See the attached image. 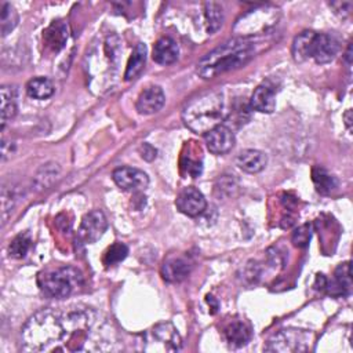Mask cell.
<instances>
[{
	"mask_svg": "<svg viewBox=\"0 0 353 353\" xmlns=\"http://www.w3.org/2000/svg\"><path fill=\"white\" fill-rule=\"evenodd\" d=\"M25 352H109L117 349L116 334L88 306L47 307L34 313L22 328Z\"/></svg>",
	"mask_w": 353,
	"mask_h": 353,
	"instance_id": "cell-1",
	"label": "cell"
},
{
	"mask_svg": "<svg viewBox=\"0 0 353 353\" xmlns=\"http://www.w3.org/2000/svg\"><path fill=\"white\" fill-rule=\"evenodd\" d=\"M255 55V44L247 39H230L208 54L197 63L200 77L210 80L229 70L244 66Z\"/></svg>",
	"mask_w": 353,
	"mask_h": 353,
	"instance_id": "cell-2",
	"label": "cell"
},
{
	"mask_svg": "<svg viewBox=\"0 0 353 353\" xmlns=\"http://www.w3.org/2000/svg\"><path fill=\"white\" fill-rule=\"evenodd\" d=\"M228 110L223 95L208 91L193 98L182 110L185 125L196 134H207L226 119Z\"/></svg>",
	"mask_w": 353,
	"mask_h": 353,
	"instance_id": "cell-3",
	"label": "cell"
},
{
	"mask_svg": "<svg viewBox=\"0 0 353 353\" xmlns=\"http://www.w3.org/2000/svg\"><path fill=\"white\" fill-rule=\"evenodd\" d=\"M37 284L47 298L63 299L83 288L84 277L74 266H61L40 273Z\"/></svg>",
	"mask_w": 353,
	"mask_h": 353,
	"instance_id": "cell-4",
	"label": "cell"
},
{
	"mask_svg": "<svg viewBox=\"0 0 353 353\" xmlns=\"http://www.w3.org/2000/svg\"><path fill=\"white\" fill-rule=\"evenodd\" d=\"M142 350L146 352H178L182 339L178 330L168 321L157 323L142 336Z\"/></svg>",
	"mask_w": 353,
	"mask_h": 353,
	"instance_id": "cell-5",
	"label": "cell"
},
{
	"mask_svg": "<svg viewBox=\"0 0 353 353\" xmlns=\"http://www.w3.org/2000/svg\"><path fill=\"white\" fill-rule=\"evenodd\" d=\"M312 335L298 328H284L272 335L265 346L266 352H305L310 349Z\"/></svg>",
	"mask_w": 353,
	"mask_h": 353,
	"instance_id": "cell-6",
	"label": "cell"
},
{
	"mask_svg": "<svg viewBox=\"0 0 353 353\" xmlns=\"http://www.w3.org/2000/svg\"><path fill=\"white\" fill-rule=\"evenodd\" d=\"M108 229V219L101 210H94L85 214L79 226L77 237L85 244L98 241Z\"/></svg>",
	"mask_w": 353,
	"mask_h": 353,
	"instance_id": "cell-7",
	"label": "cell"
},
{
	"mask_svg": "<svg viewBox=\"0 0 353 353\" xmlns=\"http://www.w3.org/2000/svg\"><path fill=\"white\" fill-rule=\"evenodd\" d=\"M114 183L127 192H141L149 185L148 175L134 167H119L112 174Z\"/></svg>",
	"mask_w": 353,
	"mask_h": 353,
	"instance_id": "cell-8",
	"label": "cell"
},
{
	"mask_svg": "<svg viewBox=\"0 0 353 353\" xmlns=\"http://www.w3.org/2000/svg\"><path fill=\"white\" fill-rule=\"evenodd\" d=\"M176 208L188 215V216H197L204 212L207 207V201L204 194L194 186L183 188L175 200Z\"/></svg>",
	"mask_w": 353,
	"mask_h": 353,
	"instance_id": "cell-9",
	"label": "cell"
},
{
	"mask_svg": "<svg viewBox=\"0 0 353 353\" xmlns=\"http://www.w3.org/2000/svg\"><path fill=\"white\" fill-rule=\"evenodd\" d=\"M204 141L207 149L214 154H225L234 146V134L232 130L223 124L216 125L204 134Z\"/></svg>",
	"mask_w": 353,
	"mask_h": 353,
	"instance_id": "cell-10",
	"label": "cell"
},
{
	"mask_svg": "<svg viewBox=\"0 0 353 353\" xmlns=\"http://www.w3.org/2000/svg\"><path fill=\"white\" fill-rule=\"evenodd\" d=\"M338 51L339 43L334 36L327 33H316L312 44L310 58H313L317 63H328L336 57Z\"/></svg>",
	"mask_w": 353,
	"mask_h": 353,
	"instance_id": "cell-11",
	"label": "cell"
},
{
	"mask_svg": "<svg viewBox=\"0 0 353 353\" xmlns=\"http://www.w3.org/2000/svg\"><path fill=\"white\" fill-rule=\"evenodd\" d=\"M165 102V95L159 85L146 87L137 99V110L141 114L157 113Z\"/></svg>",
	"mask_w": 353,
	"mask_h": 353,
	"instance_id": "cell-12",
	"label": "cell"
},
{
	"mask_svg": "<svg viewBox=\"0 0 353 353\" xmlns=\"http://www.w3.org/2000/svg\"><path fill=\"white\" fill-rule=\"evenodd\" d=\"M69 39V28L68 23H65L63 21L58 19L51 22V25L44 30L43 33V40L46 47L51 51V52H58L61 51L66 41Z\"/></svg>",
	"mask_w": 353,
	"mask_h": 353,
	"instance_id": "cell-13",
	"label": "cell"
},
{
	"mask_svg": "<svg viewBox=\"0 0 353 353\" xmlns=\"http://www.w3.org/2000/svg\"><path fill=\"white\" fill-rule=\"evenodd\" d=\"M223 336L229 346L241 347L247 345L252 336V331L248 323L244 320H232L223 328Z\"/></svg>",
	"mask_w": 353,
	"mask_h": 353,
	"instance_id": "cell-14",
	"label": "cell"
},
{
	"mask_svg": "<svg viewBox=\"0 0 353 353\" xmlns=\"http://www.w3.org/2000/svg\"><path fill=\"white\" fill-rule=\"evenodd\" d=\"M192 263L182 256H171L161 266V276L170 283H179L190 273Z\"/></svg>",
	"mask_w": 353,
	"mask_h": 353,
	"instance_id": "cell-15",
	"label": "cell"
},
{
	"mask_svg": "<svg viewBox=\"0 0 353 353\" xmlns=\"http://www.w3.org/2000/svg\"><path fill=\"white\" fill-rule=\"evenodd\" d=\"M268 157L263 152L256 149L241 150L236 157V165L245 172L256 174L266 167Z\"/></svg>",
	"mask_w": 353,
	"mask_h": 353,
	"instance_id": "cell-16",
	"label": "cell"
},
{
	"mask_svg": "<svg viewBox=\"0 0 353 353\" xmlns=\"http://www.w3.org/2000/svg\"><path fill=\"white\" fill-rule=\"evenodd\" d=\"M179 48L174 39L164 36L160 37L153 47V61L160 65H170L178 59Z\"/></svg>",
	"mask_w": 353,
	"mask_h": 353,
	"instance_id": "cell-17",
	"label": "cell"
},
{
	"mask_svg": "<svg viewBox=\"0 0 353 353\" xmlns=\"http://www.w3.org/2000/svg\"><path fill=\"white\" fill-rule=\"evenodd\" d=\"M250 106L261 113H272L276 108V92L268 84L258 85L250 99Z\"/></svg>",
	"mask_w": 353,
	"mask_h": 353,
	"instance_id": "cell-18",
	"label": "cell"
},
{
	"mask_svg": "<svg viewBox=\"0 0 353 353\" xmlns=\"http://www.w3.org/2000/svg\"><path fill=\"white\" fill-rule=\"evenodd\" d=\"M146 51H148V48H146V44H143V43H138L134 47L131 57L128 59L125 72H124L125 81L135 80L142 73L145 63H146Z\"/></svg>",
	"mask_w": 353,
	"mask_h": 353,
	"instance_id": "cell-19",
	"label": "cell"
},
{
	"mask_svg": "<svg viewBox=\"0 0 353 353\" xmlns=\"http://www.w3.org/2000/svg\"><path fill=\"white\" fill-rule=\"evenodd\" d=\"M316 32L312 30H305L302 33H299L294 41H292V57L296 62H303L306 59L310 58L312 54V44L314 40Z\"/></svg>",
	"mask_w": 353,
	"mask_h": 353,
	"instance_id": "cell-20",
	"label": "cell"
},
{
	"mask_svg": "<svg viewBox=\"0 0 353 353\" xmlns=\"http://www.w3.org/2000/svg\"><path fill=\"white\" fill-rule=\"evenodd\" d=\"M17 88L14 85L1 87V128L17 114Z\"/></svg>",
	"mask_w": 353,
	"mask_h": 353,
	"instance_id": "cell-21",
	"label": "cell"
},
{
	"mask_svg": "<svg viewBox=\"0 0 353 353\" xmlns=\"http://www.w3.org/2000/svg\"><path fill=\"white\" fill-rule=\"evenodd\" d=\"M312 181L319 193L330 194L338 188V179L323 167H314L312 170Z\"/></svg>",
	"mask_w": 353,
	"mask_h": 353,
	"instance_id": "cell-22",
	"label": "cell"
},
{
	"mask_svg": "<svg viewBox=\"0 0 353 353\" xmlns=\"http://www.w3.org/2000/svg\"><path fill=\"white\" fill-rule=\"evenodd\" d=\"M54 84L47 77H34L28 81L26 92L30 98L34 99H47L54 94Z\"/></svg>",
	"mask_w": 353,
	"mask_h": 353,
	"instance_id": "cell-23",
	"label": "cell"
},
{
	"mask_svg": "<svg viewBox=\"0 0 353 353\" xmlns=\"http://www.w3.org/2000/svg\"><path fill=\"white\" fill-rule=\"evenodd\" d=\"M204 15L207 21L208 33H215L223 22V10L215 1H207L204 4Z\"/></svg>",
	"mask_w": 353,
	"mask_h": 353,
	"instance_id": "cell-24",
	"label": "cell"
},
{
	"mask_svg": "<svg viewBox=\"0 0 353 353\" xmlns=\"http://www.w3.org/2000/svg\"><path fill=\"white\" fill-rule=\"evenodd\" d=\"M18 23V12L10 3L1 4V15H0V25H1V36H7Z\"/></svg>",
	"mask_w": 353,
	"mask_h": 353,
	"instance_id": "cell-25",
	"label": "cell"
},
{
	"mask_svg": "<svg viewBox=\"0 0 353 353\" xmlns=\"http://www.w3.org/2000/svg\"><path fill=\"white\" fill-rule=\"evenodd\" d=\"M59 167L57 163H48L40 168V171L36 175L34 183L39 186V189H46L50 186L58 176Z\"/></svg>",
	"mask_w": 353,
	"mask_h": 353,
	"instance_id": "cell-26",
	"label": "cell"
},
{
	"mask_svg": "<svg viewBox=\"0 0 353 353\" xmlns=\"http://www.w3.org/2000/svg\"><path fill=\"white\" fill-rule=\"evenodd\" d=\"M30 245H32V239H30L29 233H21V234L15 236L14 240L11 241V244L8 247V252L12 258L21 259L28 254Z\"/></svg>",
	"mask_w": 353,
	"mask_h": 353,
	"instance_id": "cell-27",
	"label": "cell"
},
{
	"mask_svg": "<svg viewBox=\"0 0 353 353\" xmlns=\"http://www.w3.org/2000/svg\"><path fill=\"white\" fill-rule=\"evenodd\" d=\"M334 284L335 287L339 290L338 294H347L350 291L352 287V281H350V268H349V262L341 263L336 270H335V277H334Z\"/></svg>",
	"mask_w": 353,
	"mask_h": 353,
	"instance_id": "cell-28",
	"label": "cell"
},
{
	"mask_svg": "<svg viewBox=\"0 0 353 353\" xmlns=\"http://www.w3.org/2000/svg\"><path fill=\"white\" fill-rule=\"evenodd\" d=\"M127 254H128V247L124 243L117 241L106 250V252L103 255V263L106 266H113V265L121 262L127 256Z\"/></svg>",
	"mask_w": 353,
	"mask_h": 353,
	"instance_id": "cell-29",
	"label": "cell"
},
{
	"mask_svg": "<svg viewBox=\"0 0 353 353\" xmlns=\"http://www.w3.org/2000/svg\"><path fill=\"white\" fill-rule=\"evenodd\" d=\"M17 200V194H15V189L10 188L7 189L6 186L1 190V215H3V222L7 221L8 214L12 211L14 204Z\"/></svg>",
	"mask_w": 353,
	"mask_h": 353,
	"instance_id": "cell-30",
	"label": "cell"
},
{
	"mask_svg": "<svg viewBox=\"0 0 353 353\" xmlns=\"http://www.w3.org/2000/svg\"><path fill=\"white\" fill-rule=\"evenodd\" d=\"M312 237V225L310 223H305L302 226H299L294 233H292V243L296 247H306L310 241Z\"/></svg>",
	"mask_w": 353,
	"mask_h": 353,
	"instance_id": "cell-31",
	"label": "cell"
},
{
	"mask_svg": "<svg viewBox=\"0 0 353 353\" xmlns=\"http://www.w3.org/2000/svg\"><path fill=\"white\" fill-rule=\"evenodd\" d=\"M330 6H331V7L335 10V12L339 14L341 17L349 15L350 11H352V7H353V4H352L350 1H335V3H331Z\"/></svg>",
	"mask_w": 353,
	"mask_h": 353,
	"instance_id": "cell-32",
	"label": "cell"
},
{
	"mask_svg": "<svg viewBox=\"0 0 353 353\" xmlns=\"http://www.w3.org/2000/svg\"><path fill=\"white\" fill-rule=\"evenodd\" d=\"M139 153H141L142 159L146 161H152L157 156V150L150 143H142L139 148Z\"/></svg>",
	"mask_w": 353,
	"mask_h": 353,
	"instance_id": "cell-33",
	"label": "cell"
},
{
	"mask_svg": "<svg viewBox=\"0 0 353 353\" xmlns=\"http://www.w3.org/2000/svg\"><path fill=\"white\" fill-rule=\"evenodd\" d=\"M350 116H352V110H347V112L345 113V120H346V125H347L349 130H350V125H352V119H350Z\"/></svg>",
	"mask_w": 353,
	"mask_h": 353,
	"instance_id": "cell-34",
	"label": "cell"
}]
</instances>
